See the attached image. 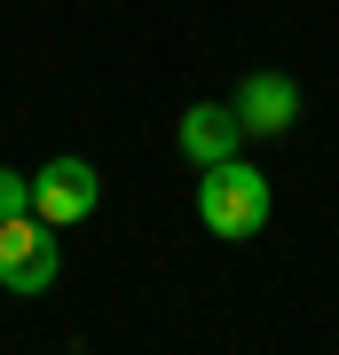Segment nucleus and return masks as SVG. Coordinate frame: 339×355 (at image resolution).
<instances>
[{"label": "nucleus", "instance_id": "f257e3e1", "mask_svg": "<svg viewBox=\"0 0 339 355\" xmlns=\"http://www.w3.org/2000/svg\"><path fill=\"white\" fill-rule=\"evenodd\" d=\"M198 221L214 229V237H261L268 229V174L261 166H245V158H221V166H205L198 174Z\"/></svg>", "mask_w": 339, "mask_h": 355}, {"label": "nucleus", "instance_id": "f03ea898", "mask_svg": "<svg viewBox=\"0 0 339 355\" xmlns=\"http://www.w3.org/2000/svg\"><path fill=\"white\" fill-rule=\"evenodd\" d=\"M55 268H63L55 261V229L40 214H8V221H0V284H8V292L32 300V292L55 284Z\"/></svg>", "mask_w": 339, "mask_h": 355}, {"label": "nucleus", "instance_id": "7ed1b4c3", "mask_svg": "<svg viewBox=\"0 0 339 355\" xmlns=\"http://www.w3.org/2000/svg\"><path fill=\"white\" fill-rule=\"evenodd\" d=\"M95 198H103V182H95L87 158H48L32 174V214L48 221V229H79V221L95 214Z\"/></svg>", "mask_w": 339, "mask_h": 355}, {"label": "nucleus", "instance_id": "20e7f679", "mask_svg": "<svg viewBox=\"0 0 339 355\" xmlns=\"http://www.w3.org/2000/svg\"><path fill=\"white\" fill-rule=\"evenodd\" d=\"M174 142H182V158L205 174V166L237 158V142H245V119H237V103H189V111H182V127H174Z\"/></svg>", "mask_w": 339, "mask_h": 355}, {"label": "nucleus", "instance_id": "39448f33", "mask_svg": "<svg viewBox=\"0 0 339 355\" xmlns=\"http://www.w3.org/2000/svg\"><path fill=\"white\" fill-rule=\"evenodd\" d=\"M237 119H245V142H268V135H284L292 119H300V87H292L284 71H252V79H237Z\"/></svg>", "mask_w": 339, "mask_h": 355}, {"label": "nucleus", "instance_id": "423d86ee", "mask_svg": "<svg viewBox=\"0 0 339 355\" xmlns=\"http://www.w3.org/2000/svg\"><path fill=\"white\" fill-rule=\"evenodd\" d=\"M8 214H32V174L0 166V221H8Z\"/></svg>", "mask_w": 339, "mask_h": 355}]
</instances>
